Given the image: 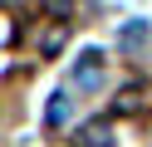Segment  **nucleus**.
I'll return each mask as SVG.
<instances>
[{"label":"nucleus","instance_id":"nucleus-1","mask_svg":"<svg viewBox=\"0 0 152 147\" xmlns=\"http://www.w3.org/2000/svg\"><path fill=\"white\" fill-rule=\"evenodd\" d=\"M74 78L93 88V83H98V78H103V54H93V49H88V54H83V64L74 69Z\"/></svg>","mask_w":152,"mask_h":147},{"label":"nucleus","instance_id":"nucleus-2","mask_svg":"<svg viewBox=\"0 0 152 147\" xmlns=\"http://www.w3.org/2000/svg\"><path fill=\"white\" fill-rule=\"evenodd\" d=\"M142 39H147V25H142V20H137V25H128V29H123V44H128V49H137Z\"/></svg>","mask_w":152,"mask_h":147},{"label":"nucleus","instance_id":"nucleus-3","mask_svg":"<svg viewBox=\"0 0 152 147\" xmlns=\"http://www.w3.org/2000/svg\"><path fill=\"white\" fill-rule=\"evenodd\" d=\"M64 118H69V98L54 93V103H49V123H64Z\"/></svg>","mask_w":152,"mask_h":147},{"label":"nucleus","instance_id":"nucleus-4","mask_svg":"<svg viewBox=\"0 0 152 147\" xmlns=\"http://www.w3.org/2000/svg\"><path fill=\"white\" fill-rule=\"evenodd\" d=\"M79 147H108V132H98V127H88V132H83V142Z\"/></svg>","mask_w":152,"mask_h":147}]
</instances>
